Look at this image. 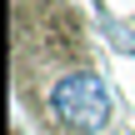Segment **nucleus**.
<instances>
[{
    "label": "nucleus",
    "mask_w": 135,
    "mask_h": 135,
    "mask_svg": "<svg viewBox=\"0 0 135 135\" xmlns=\"http://www.w3.org/2000/svg\"><path fill=\"white\" fill-rule=\"evenodd\" d=\"M50 115L75 135H95L110 125V90L95 70H65L50 85Z\"/></svg>",
    "instance_id": "f257e3e1"
}]
</instances>
